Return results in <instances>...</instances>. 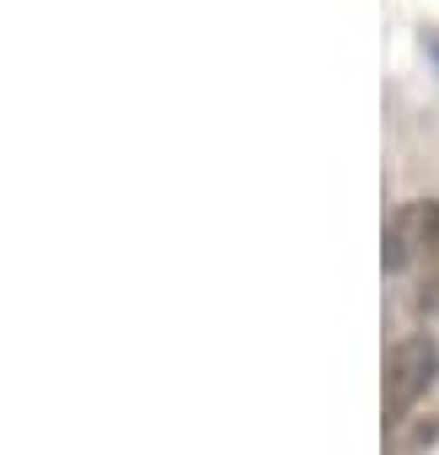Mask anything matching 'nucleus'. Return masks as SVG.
Masks as SVG:
<instances>
[{
	"instance_id": "2",
	"label": "nucleus",
	"mask_w": 439,
	"mask_h": 455,
	"mask_svg": "<svg viewBox=\"0 0 439 455\" xmlns=\"http://www.w3.org/2000/svg\"><path fill=\"white\" fill-rule=\"evenodd\" d=\"M439 252V198H412L402 204L391 220H386V247H380V263L386 274H407L412 263L434 258Z\"/></svg>"
},
{
	"instance_id": "4",
	"label": "nucleus",
	"mask_w": 439,
	"mask_h": 455,
	"mask_svg": "<svg viewBox=\"0 0 439 455\" xmlns=\"http://www.w3.org/2000/svg\"><path fill=\"white\" fill-rule=\"evenodd\" d=\"M418 311L439 316V252L423 258V274H418Z\"/></svg>"
},
{
	"instance_id": "1",
	"label": "nucleus",
	"mask_w": 439,
	"mask_h": 455,
	"mask_svg": "<svg viewBox=\"0 0 439 455\" xmlns=\"http://www.w3.org/2000/svg\"><path fill=\"white\" fill-rule=\"evenodd\" d=\"M439 380V343L428 332H407L386 354V423L407 418Z\"/></svg>"
},
{
	"instance_id": "3",
	"label": "nucleus",
	"mask_w": 439,
	"mask_h": 455,
	"mask_svg": "<svg viewBox=\"0 0 439 455\" xmlns=\"http://www.w3.org/2000/svg\"><path fill=\"white\" fill-rule=\"evenodd\" d=\"M434 439H439V412H407V418L391 423L386 450H391V455H423Z\"/></svg>"
}]
</instances>
